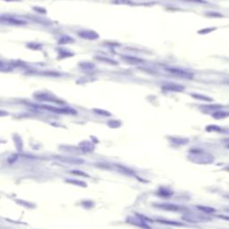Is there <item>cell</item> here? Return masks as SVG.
I'll list each match as a JSON object with an SVG mask.
<instances>
[{
	"instance_id": "5b68a950",
	"label": "cell",
	"mask_w": 229,
	"mask_h": 229,
	"mask_svg": "<svg viewBox=\"0 0 229 229\" xmlns=\"http://www.w3.org/2000/svg\"><path fill=\"white\" fill-rule=\"evenodd\" d=\"M164 88L168 90V91H184V87L181 85H177L175 83H167L164 85Z\"/></svg>"
},
{
	"instance_id": "6da1fadb",
	"label": "cell",
	"mask_w": 229,
	"mask_h": 229,
	"mask_svg": "<svg viewBox=\"0 0 229 229\" xmlns=\"http://www.w3.org/2000/svg\"><path fill=\"white\" fill-rule=\"evenodd\" d=\"M189 156L190 159L197 164H210L213 163L214 158L210 154L201 150V149H192Z\"/></svg>"
},
{
	"instance_id": "9c48e42d",
	"label": "cell",
	"mask_w": 229,
	"mask_h": 229,
	"mask_svg": "<svg viewBox=\"0 0 229 229\" xmlns=\"http://www.w3.org/2000/svg\"><path fill=\"white\" fill-rule=\"evenodd\" d=\"M197 208H198L200 210H201V211H203V212H205V213H213V212L216 211L215 209L210 208V207H206V206H198Z\"/></svg>"
},
{
	"instance_id": "603a6c76",
	"label": "cell",
	"mask_w": 229,
	"mask_h": 229,
	"mask_svg": "<svg viewBox=\"0 0 229 229\" xmlns=\"http://www.w3.org/2000/svg\"><path fill=\"white\" fill-rule=\"evenodd\" d=\"M227 83H228V84H229V82H227Z\"/></svg>"
},
{
	"instance_id": "7a4b0ae2",
	"label": "cell",
	"mask_w": 229,
	"mask_h": 229,
	"mask_svg": "<svg viewBox=\"0 0 229 229\" xmlns=\"http://www.w3.org/2000/svg\"><path fill=\"white\" fill-rule=\"evenodd\" d=\"M166 70L168 73H170V74H172L175 76L181 77V78H184V79H193V73L183 70V69L175 68V67H167V68H166Z\"/></svg>"
},
{
	"instance_id": "d6986e66",
	"label": "cell",
	"mask_w": 229,
	"mask_h": 229,
	"mask_svg": "<svg viewBox=\"0 0 229 229\" xmlns=\"http://www.w3.org/2000/svg\"><path fill=\"white\" fill-rule=\"evenodd\" d=\"M4 1H7V2H11V1H20V0H4Z\"/></svg>"
},
{
	"instance_id": "8992f818",
	"label": "cell",
	"mask_w": 229,
	"mask_h": 229,
	"mask_svg": "<svg viewBox=\"0 0 229 229\" xmlns=\"http://www.w3.org/2000/svg\"><path fill=\"white\" fill-rule=\"evenodd\" d=\"M213 118L217 119V120H219V119H224V118H227V117H229V112L228 111H222V110H217L215 113H213L212 114Z\"/></svg>"
},
{
	"instance_id": "ac0fdd59",
	"label": "cell",
	"mask_w": 229,
	"mask_h": 229,
	"mask_svg": "<svg viewBox=\"0 0 229 229\" xmlns=\"http://www.w3.org/2000/svg\"><path fill=\"white\" fill-rule=\"evenodd\" d=\"M223 141H224V142H226V143H228V144H229V138H225V139H223Z\"/></svg>"
},
{
	"instance_id": "e0dca14e",
	"label": "cell",
	"mask_w": 229,
	"mask_h": 229,
	"mask_svg": "<svg viewBox=\"0 0 229 229\" xmlns=\"http://www.w3.org/2000/svg\"><path fill=\"white\" fill-rule=\"evenodd\" d=\"M219 218H220V219H222L228 220L229 221V216H223V215H220V216H219Z\"/></svg>"
},
{
	"instance_id": "52a82bcc",
	"label": "cell",
	"mask_w": 229,
	"mask_h": 229,
	"mask_svg": "<svg viewBox=\"0 0 229 229\" xmlns=\"http://www.w3.org/2000/svg\"><path fill=\"white\" fill-rule=\"evenodd\" d=\"M158 208L161 209H165V210H173V211H176V210H180V208L178 206L175 205H172V204H158L157 205Z\"/></svg>"
},
{
	"instance_id": "3957f363",
	"label": "cell",
	"mask_w": 229,
	"mask_h": 229,
	"mask_svg": "<svg viewBox=\"0 0 229 229\" xmlns=\"http://www.w3.org/2000/svg\"><path fill=\"white\" fill-rule=\"evenodd\" d=\"M1 21L3 22H6L12 25H25L27 23L26 21L22 20V19H18V18H14V17H10V16H1Z\"/></svg>"
},
{
	"instance_id": "44dd1931",
	"label": "cell",
	"mask_w": 229,
	"mask_h": 229,
	"mask_svg": "<svg viewBox=\"0 0 229 229\" xmlns=\"http://www.w3.org/2000/svg\"><path fill=\"white\" fill-rule=\"evenodd\" d=\"M227 210L228 212H229V209H228V210Z\"/></svg>"
},
{
	"instance_id": "7402d4cb",
	"label": "cell",
	"mask_w": 229,
	"mask_h": 229,
	"mask_svg": "<svg viewBox=\"0 0 229 229\" xmlns=\"http://www.w3.org/2000/svg\"><path fill=\"white\" fill-rule=\"evenodd\" d=\"M227 147H228V148H229V144H228V145H227Z\"/></svg>"
},
{
	"instance_id": "5bb4252c",
	"label": "cell",
	"mask_w": 229,
	"mask_h": 229,
	"mask_svg": "<svg viewBox=\"0 0 229 229\" xmlns=\"http://www.w3.org/2000/svg\"><path fill=\"white\" fill-rule=\"evenodd\" d=\"M184 1L191 2V3H194V4H207L208 3L205 0H184Z\"/></svg>"
},
{
	"instance_id": "277c9868",
	"label": "cell",
	"mask_w": 229,
	"mask_h": 229,
	"mask_svg": "<svg viewBox=\"0 0 229 229\" xmlns=\"http://www.w3.org/2000/svg\"><path fill=\"white\" fill-rule=\"evenodd\" d=\"M78 34L80 37L86 39H96L99 38L98 33L93 30H83V31H80Z\"/></svg>"
},
{
	"instance_id": "4fadbf2b",
	"label": "cell",
	"mask_w": 229,
	"mask_h": 229,
	"mask_svg": "<svg viewBox=\"0 0 229 229\" xmlns=\"http://www.w3.org/2000/svg\"><path fill=\"white\" fill-rule=\"evenodd\" d=\"M206 15L208 16H211V17H223L222 14L219 13H214V12H211V13H207Z\"/></svg>"
},
{
	"instance_id": "30bf717a",
	"label": "cell",
	"mask_w": 229,
	"mask_h": 229,
	"mask_svg": "<svg viewBox=\"0 0 229 229\" xmlns=\"http://www.w3.org/2000/svg\"><path fill=\"white\" fill-rule=\"evenodd\" d=\"M206 130H207L208 132H222V131H223L222 128H221L220 126L214 125V124L207 126V127H206Z\"/></svg>"
},
{
	"instance_id": "2e32d148",
	"label": "cell",
	"mask_w": 229,
	"mask_h": 229,
	"mask_svg": "<svg viewBox=\"0 0 229 229\" xmlns=\"http://www.w3.org/2000/svg\"><path fill=\"white\" fill-rule=\"evenodd\" d=\"M216 30V28H209V29H205V30H200L199 33H209L212 30Z\"/></svg>"
},
{
	"instance_id": "9a60e30c",
	"label": "cell",
	"mask_w": 229,
	"mask_h": 229,
	"mask_svg": "<svg viewBox=\"0 0 229 229\" xmlns=\"http://www.w3.org/2000/svg\"><path fill=\"white\" fill-rule=\"evenodd\" d=\"M34 10L38 11L39 13H46V9L45 8H40V7H38V6H34L33 7Z\"/></svg>"
},
{
	"instance_id": "8fae6325",
	"label": "cell",
	"mask_w": 229,
	"mask_h": 229,
	"mask_svg": "<svg viewBox=\"0 0 229 229\" xmlns=\"http://www.w3.org/2000/svg\"><path fill=\"white\" fill-rule=\"evenodd\" d=\"M112 3L115 4H130V5L133 4V2L131 0H112Z\"/></svg>"
},
{
	"instance_id": "ffe728a7",
	"label": "cell",
	"mask_w": 229,
	"mask_h": 229,
	"mask_svg": "<svg viewBox=\"0 0 229 229\" xmlns=\"http://www.w3.org/2000/svg\"><path fill=\"white\" fill-rule=\"evenodd\" d=\"M224 169H225V170H227V171H228V172H229V166H228V167H225Z\"/></svg>"
},
{
	"instance_id": "7c38bea8",
	"label": "cell",
	"mask_w": 229,
	"mask_h": 229,
	"mask_svg": "<svg viewBox=\"0 0 229 229\" xmlns=\"http://www.w3.org/2000/svg\"><path fill=\"white\" fill-rule=\"evenodd\" d=\"M203 108H206V109H211V110H213V109L219 110V109H222V106H221V105H219V104H215V105H210V106H205V107H203Z\"/></svg>"
},
{
	"instance_id": "ba28073f",
	"label": "cell",
	"mask_w": 229,
	"mask_h": 229,
	"mask_svg": "<svg viewBox=\"0 0 229 229\" xmlns=\"http://www.w3.org/2000/svg\"><path fill=\"white\" fill-rule=\"evenodd\" d=\"M192 96L198 100H203V101H208V102H210L213 100L211 98L205 96V95H201V94H192Z\"/></svg>"
}]
</instances>
